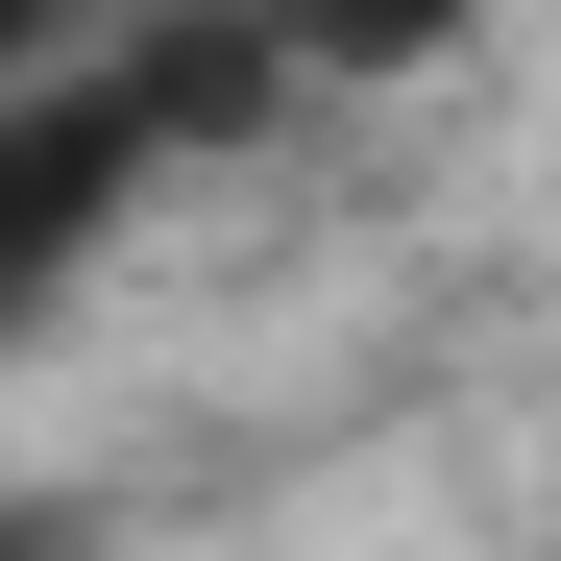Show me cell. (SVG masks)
<instances>
[{"instance_id":"3957f363","label":"cell","mask_w":561,"mask_h":561,"mask_svg":"<svg viewBox=\"0 0 561 561\" xmlns=\"http://www.w3.org/2000/svg\"><path fill=\"white\" fill-rule=\"evenodd\" d=\"M0 49H25V0H0Z\"/></svg>"},{"instance_id":"6da1fadb","label":"cell","mask_w":561,"mask_h":561,"mask_svg":"<svg viewBox=\"0 0 561 561\" xmlns=\"http://www.w3.org/2000/svg\"><path fill=\"white\" fill-rule=\"evenodd\" d=\"M147 123H171V99H99V73H73V99H0V318H25L49 268H73V244L123 220Z\"/></svg>"},{"instance_id":"7a4b0ae2","label":"cell","mask_w":561,"mask_h":561,"mask_svg":"<svg viewBox=\"0 0 561 561\" xmlns=\"http://www.w3.org/2000/svg\"><path fill=\"white\" fill-rule=\"evenodd\" d=\"M463 0H268V49H342V73H391V49H439Z\"/></svg>"}]
</instances>
